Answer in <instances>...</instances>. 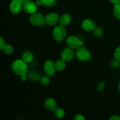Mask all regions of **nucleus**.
<instances>
[{"label": "nucleus", "instance_id": "obj_1", "mask_svg": "<svg viewBox=\"0 0 120 120\" xmlns=\"http://www.w3.org/2000/svg\"><path fill=\"white\" fill-rule=\"evenodd\" d=\"M11 69L14 74L19 76L28 75L29 72L28 63L22 59H18L14 61L11 65Z\"/></svg>", "mask_w": 120, "mask_h": 120}, {"label": "nucleus", "instance_id": "obj_2", "mask_svg": "<svg viewBox=\"0 0 120 120\" xmlns=\"http://www.w3.org/2000/svg\"><path fill=\"white\" fill-rule=\"evenodd\" d=\"M75 52L77 59L81 62H88L92 58V53L90 50L83 46L77 48Z\"/></svg>", "mask_w": 120, "mask_h": 120}, {"label": "nucleus", "instance_id": "obj_3", "mask_svg": "<svg viewBox=\"0 0 120 120\" xmlns=\"http://www.w3.org/2000/svg\"><path fill=\"white\" fill-rule=\"evenodd\" d=\"M53 36L56 41L61 42L63 41L67 35L66 29L63 25H57L53 30Z\"/></svg>", "mask_w": 120, "mask_h": 120}, {"label": "nucleus", "instance_id": "obj_4", "mask_svg": "<svg viewBox=\"0 0 120 120\" xmlns=\"http://www.w3.org/2000/svg\"><path fill=\"white\" fill-rule=\"evenodd\" d=\"M29 21L31 24L36 26H42L46 23L45 17L43 15L37 12L31 14L29 17Z\"/></svg>", "mask_w": 120, "mask_h": 120}, {"label": "nucleus", "instance_id": "obj_5", "mask_svg": "<svg viewBox=\"0 0 120 120\" xmlns=\"http://www.w3.org/2000/svg\"><path fill=\"white\" fill-rule=\"evenodd\" d=\"M38 7L36 2L32 0H26L23 1L22 4V9L26 14H32L38 11Z\"/></svg>", "mask_w": 120, "mask_h": 120}, {"label": "nucleus", "instance_id": "obj_6", "mask_svg": "<svg viewBox=\"0 0 120 120\" xmlns=\"http://www.w3.org/2000/svg\"><path fill=\"white\" fill-rule=\"evenodd\" d=\"M67 46L73 49H77L83 45V42L76 36H70L66 40Z\"/></svg>", "mask_w": 120, "mask_h": 120}, {"label": "nucleus", "instance_id": "obj_7", "mask_svg": "<svg viewBox=\"0 0 120 120\" xmlns=\"http://www.w3.org/2000/svg\"><path fill=\"white\" fill-rule=\"evenodd\" d=\"M75 49L70 48L69 47L64 48L60 53V57L62 60L66 62H69L73 59L75 56H76V52Z\"/></svg>", "mask_w": 120, "mask_h": 120}, {"label": "nucleus", "instance_id": "obj_8", "mask_svg": "<svg viewBox=\"0 0 120 120\" xmlns=\"http://www.w3.org/2000/svg\"><path fill=\"white\" fill-rule=\"evenodd\" d=\"M45 23L50 26L55 25L60 21V16L55 12H50L45 16Z\"/></svg>", "mask_w": 120, "mask_h": 120}, {"label": "nucleus", "instance_id": "obj_9", "mask_svg": "<svg viewBox=\"0 0 120 120\" xmlns=\"http://www.w3.org/2000/svg\"><path fill=\"white\" fill-rule=\"evenodd\" d=\"M43 70H44L45 73L47 76H49V77L54 76L56 70L55 63H54L52 60L46 61L45 63Z\"/></svg>", "mask_w": 120, "mask_h": 120}, {"label": "nucleus", "instance_id": "obj_10", "mask_svg": "<svg viewBox=\"0 0 120 120\" xmlns=\"http://www.w3.org/2000/svg\"><path fill=\"white\" fill-rule=\"evenodd\" d=\"M22 0H12L9 5V11L14 15L18 14L22 9Z\"/></svg>", "mask_w": 120, "mask_h": 120}, {"label": "nucleus", "instance_id": "obj_11", "mask_svg": "<svg viewBox=\"0 0 120 120\" xmlns=\"http://www.w3.org/2000/svg\"><path fill=\"white\" fill-rule=\"evenodd\" d=\"M82 27L85 31H94V30L96 28V23L94 20L91 19H86L82 22Z\"/></svg>", "mask_w": 120, "mask_h": 120}, {"label": "nucleus", "instance_id": "obj_12", "mask_svg": "<svg viewBox=\"0 0 120 120\" xmlns=\"http://www.w3.org/2000/svg\"><path fill=\"white\" fill-rule=\"evenodd\" d=\"M44 105L46 109L50 111H54L57 108V103L53 98H47L45 100Z\"/></svg>", "mask_w": 120, "mask_h": 120}, {"label": "nucleus", "instance_id": "obj_13", "mask_svg": "<svg viewBox=\"0 0 120 120\" xmlns=\"http://www.w3.org/2000/svg\"><path fill=\"white\" fill-rule=\"evenodd\" d=\"M71 16L69 14H64L60 18L59 23L61 25H63L64 26L68 25L69 23L71 22Z\"/></svg>", "mask_w": 120, "mask_h": 120}, {"label": "nucleus", "instance_id": "obj_14", "mask_svg": "<svg viewBox=\"0 0 120 120\" xmlns=\"http://www.w3.org/2000/svg\"><path fill=\"white\" fill-rule=\"evenodd\" d=\"M34 56L32 52L30 51H26L22 54V59L26 63H31L34 60Z\"/></svg>", "mask_w": 120, "mask_h": 120}, {"label": "nucleus", "instance_id": "obj_15", "mask_svg": "<svg viewBox=\"0 0 120 120\" xmlns=\"http://www.w3.org/2000/svg\"><path fill=\"white\" fill-rule=\"evenodd\" d=\"M55 65H56V70L59 71H63L66 66V62L62 60V59L56 61V63H55Z\"/></svg>", "mask_w": 120, "mask_h": 120}, {"label": "nucleus", "instance_id": "obj_16", "mask_svg": "<svg viewBox=\"0 0 120 120\" xmlns=\"http://www.w3.org/2000/svg\"><path fill=\"white\" fill-rule=\"evenodd\" d=\"M28 77L29 79L32 81H37L39 80H41V75L39 73L35 72V71H33V72L28 73Z\"/></svg>", "mask_w": 120, "mask_h": 120}, {"label": "nucleus", "instance_id": "obj_17", "mask_svg": "<svg viewBox=\"0 0 120 120\" xmlns=\"http://www.w3.org/2000/svg\"><path fill=\"white\" fill-rule=\"evenodd\" d=\"M41 1L43 5L48 8L54 7L57 4V0H41Z\"/></svg>", "mask_w": 120, "mask_h": 120}, {"label": "nucleus", "instance_id": "obj_18", "mask_svg": "<svg viewBox=\"0 0 120 120\" xmlns=\"http://www.w3.org/2000/svg\"><path fill=\"white\" fill-rule=\"evenodd\" d=\"M65 111L61 108H57L54 111V114L55 117L58 118H63L65 116Z\"/></svg>", "mask_w": 120, "mask_h": 120}, {"label": "nucleus", "instance_id": "obj_19", "mask_svg": "<svg viewBox=\"0 0 120 120\" xmlns=\"http://www.w3.org/2000/svg\"><path fill=\"white\" fill-rule=\"evenodd\" d=\"M114 14L116 18L120 19V4L115 5L114 8Z\"/></svg>", "mask_w": 120, "mask_h": 120}, {"label": "nucleus", "instance_id": "obj_20", "mask_svg": "<svg viewBox=\"0 0 120 120\" xmlns=\"http://www.w3.org/2000/svg\"><path fill=\"white\" fill-rule=\"evenodd\" d=\"M104 34V31H103V29H102L100 27H96V29L94 30V35L96 37H101L102 35Z\"/></svg>", "mask_w": 120, "mask_h": 120}, {"label": "nucleus", "instance_id": "obj_21", "mask_svg": "<svg viewBox=\"0 0 120 120\" xmlns=\"http://www.w3.org/2000/svg\"><path fill=\"white\" fill-rule=\"evenodd\" d=\"M50 79L49 78V76H44L41 79V84L43 86H47L50 83Z\"/></svg>", "mask_w": 120, "mask_h": 120}, {"label": "nucleus", "instance_id": "obj_22", "mask_svg": "<svg viewBox=\"0 0 120 120\" xmlns=\"http://www.w3.org/2000/svg\"><path fill=\"white\" fill-rule=\"evenodd\" d=\"M4 51L7 55H10L14 51V48H13V47L11 45H7L4 48Z\"/></svg>", "mask_w": 120, "mask_h": 120}, {"label": "nucleus", "instance_id": "obj_23", "mask_svg": "<svg viewBox=\"0 0 120 120\" xmlns=\"http://www.w3.org/2000/svg\"><path fill=\"white\" fill-rule=\"evenodd\" d=\"M105 83L104 82H101L98 84L97 87V90L98 92L101 93L105 89Z\"/></svg>", "mask_w": 120, "mask_h": 120}, {"label": "nucleus", "instance_id": "obj_24", "mask_svg": "<svg viewBox=\"0 0 120 120\" xmlns=\"http://www.w3.org/2000/svg\"><path fill=\"white\" fill-rule=\"evenodd\" d=\"M114 56L115 59L117 60L120 62V46L118 47L116 49V50L114 52Z\"/></svg>", "mask_w": 120, "mask_h": 120}, {"label": "nucleus", "instance_id": "obj_25", "mask_svg": "<svg viewBox=\"0 0 120 120\" xmlns=\"http://www.w3.org/2000/svg\"><path fill=\"white\" fill-rule=\"evenodd\" d=\"M6 45H6L5 41L4 39L3 38H0V49H1V50H4V49Z\"/></svg>", "mask_w": 120, "mask_h": 120}, {"label": "nucleus", "instance_id": "obj_26", "mask_svg": "<svg viewBox=\"0 0 120 120\" xmlns=\"http://www.w3.org/2000/svg\"><path fill=\"white\" fill-rule=\"evenodd\" d=\"M119 62H120V61H118V60H117L115 59L114 60H113L112 62H111V66H112V68H118V67L119 66V65H120Z\"/></svg>", "mask_w": 120, "mask_h": 120}, {"label": "nucleus", "instance_id": "obj_27", "mask_svg": "<svg viewBox=\"0 0 120 120\" xmlns=\"http://www.w3.org/2000/svg\"><path fill=\"white\" fill-rule=\"evenodd\" d=\"M85 117L83 116L82 114H77L74 118V120H85Z\"/></svg>", "mask_w": 120, "mask_h": 120}, {"label": "nucleus", "instance_id": "obj_28", "mask_svg": "<svg viewBox=\"0 0 120 120\" xmlns=\"http://www.w3.org/2000/svg\"><path fill=\"white\" fill-rule=\"evenodd\" d=\"M110 120H120V117L118 116H112L110 118Z\"/></svg>", "mask_w": 120, "mask_h": 120}, {"label": "nucleus", "instance_id": "obj_29", "mask_svg": "<svg viewBox=\"0 0 120 120\" xmlns=\"http://www.w3.org/2000/svg\"><path fill=\"white\" fill-rule=\"evenodd\" d=\"M27 75H22V76H21V80L23 81V82H25V81L27 79H28Z\"/></svg>", "mask_w": 120, "mask_h": 120}, {"label": "nucleus", "instance_id": "obj_30", "mask_svg": "<svg viewBox=\"0 0 120 120\" xmlns=\"http://www.w3.org/2000/svg\"><path fill=\"white\" fill-rule=\"evenodd\" d=\"M111 3L114 4V5L118 4H120V0H109Z\"/></svg>", "mask_w": 120, "mask_h": 120}, {"label": "nucleus", "instance_id": "obj_31", "mask_svg": "<svg viewBox=\"0 0 120 120\" xmlns=\"http://www.w3.org/2000/svg\"><path fill=\"white\" fill-rule=\"evenodd\" d=\"M36 4H37L38 6H41L42 5V3H41V0H37V1H36Z\"/></svg>", "mask_w": 120, "mask_h": 120}, {"label": "nucleus", "instance_id": "obj_32", "mask_svg": "<svg viewBox=\"0 0 120 120\" xmlns=\"http://www.w3.org/2000/svg\"><path fill=\"white\" fill-rule=\"evenodd\" d=\"M118 90H119V91L120 92V82L119 84H118Z\"/></svg>", "mask_w": 120, "mask_h": 120}, {"label": "nucleus", "instance_id": "obj_33", "mask_svg": "<svg viewBox=\"0 0 120 120\" xmlns=\"http://www.w3.org/2000/svg\"><path fill=\"white\" fill-rule=\"evenodd\" d=\"M22 1H26V0H22Z\"/></svg>", "mask_w": 120, "mask_h": 120}]
</instances>
